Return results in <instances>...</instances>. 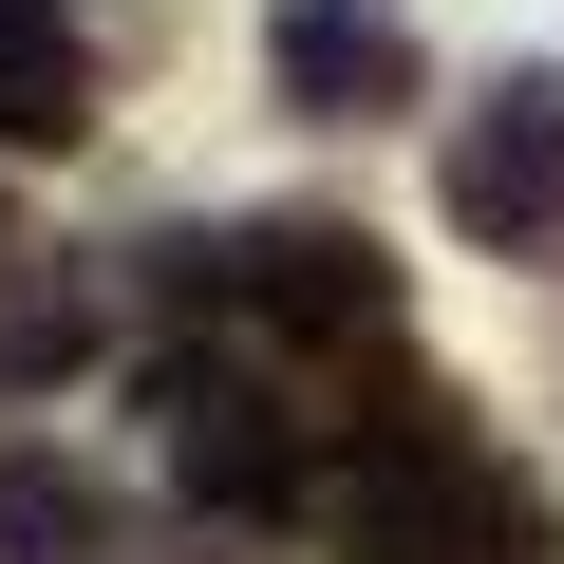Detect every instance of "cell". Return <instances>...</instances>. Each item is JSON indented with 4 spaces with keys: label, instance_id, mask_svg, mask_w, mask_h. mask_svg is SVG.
<instances>
[{
    "label": "cell",
    "instance_id": "2",
    "mask_svg": "<svg viewBox=\"0 0 564 564\" xmlns=\"http://www.w3.org/2000/svg\"><path fill=\"white\" fill-rule=\"evenodd\" d=\"M452 226L470 245H508V263H545L564 245V76H508L489 113H452Z\"/></svg>",
    "mask_w": 564,
    "mask_h": 564
},
{
    "label": "cell",
    "instance_id": "7",
    "mask_svg": "<svg viewBox=\"0 0 564 564\" xmlns=\"http://www.w3.org/2000/svg\"><path fill=\"white\" fill-rule=\"evenodd\" d=\"M0 564H113V489L76 452H0Z\"/></svg>",
    "mask_w": 564,
    "mask_h": 564
},
{
    "label": "cell",
    "instance_id": "3",
    "mask_svg": "<svg viewBox=\"0 0 564 564\" xmlns=\"http://www.w3.org/2000/svg\"><path fill=\"white\" fill-rule=\"evenodd\" d=\"M263 57H282V95H302V113H339V132L414 113V20H395V0H282V20H263Z\"/></svg>",
    "mask_w": 564,
    "mask_h": 564
},
{
    "label": "cell",
    "instance_id": "5",
    "mask_svg": "<svg viewBox=\"0 0 564 564\" xmlns=\"http://www.w3.org/2000/svg\"><path fill=\"white\" fill-rule=\"evenodd\" d=\"M170 452H188V508H282L302 489V433H282L263 377H170Z\"/></svg>",
    "mask_w": 564,
    "mask_h": 564
},
{
    "label": "cell",
    "instance_id": "4",
    "mask_svg": "<svg viewBox=\"0 0 564 564\" xmlns=\"http://www.w3.org/2000/svg\"><path fill=\"white\" fill-rule=\"evenodd\" d=\"M245 302L302 321V339H377V321H395V263H377L339 207H282V226H245Z\"/></svg>",
    "mask_w": 564,
    "mask_h": 564
},
{
    "label": "cell",
    "instance_id": "1",
    "mask_svg": "<svg viewBox=\"0 0 564 564\" xmlns=\"http://www.w3.org/2000/svg\"><path fill=\"white\" fill-rule=\"evenodd\" d=\"M339 564H545V489L452 395H395L339 452Z\"/></svg>",
    "mask_w": 564,
    "mask_h": 564
},
{
    "label": "cell",
    "instance_id": "6",
    "mask_svg": "<svg viewBox=\"0 0 564 564\" xmlns=\"http://www.w3.org/2000/svg\"><path fill=\"white\" fill-rule=\"evenodd\" d=\"M95 132V39L76 0H0V151H76Z\"/></svg>",
    "mask_w": 564,
    "mask_h": 564
}]
</instances>
